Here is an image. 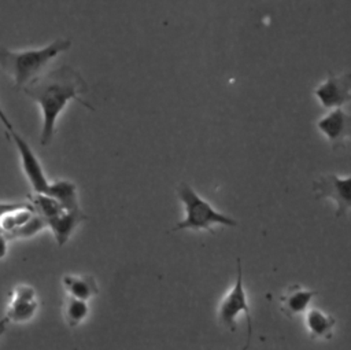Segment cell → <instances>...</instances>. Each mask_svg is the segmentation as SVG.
Listing matches in <instances>:
<instances>
[{
	"label": "cell",
	"mask_w": 351,
	"mask_h": 350,
	"mask_svg": "<svg viewBox=\"0 0 351 350\" xmlns=\"http://www.w3.org/2000/svg\"><path fill=\"white\" fill-rule=\"evenodd\" d=\"M62 313L66 324L74 328V327H78L88 317L89 306L85 299L67 295L66 299L63 301Z\"/></svg>",
	"instance_id": "9a60e30c"
},
{
	"label": "cell",
	"mask_w": 351,
	"mask_h": 350,
	"mask_svg": "<svg viewBox=\"0 0 351 350\" xmlns=\"http://www.w3.org/2000/svg\"><path fill=\"white\" fill-rule=\"evenodd\" d=\"M62 285L67 295L80 298V299H90L99 294V287L96 280L92 276H77V275H64L62 277Z\"/></svg>",
	"instance_id": "4fadbf2b"
},
{
	"label": "cell",
	"mask_w": 351,
	"mask_h": 350,
	"mask_svg": "<svg viewBox=\"0 0 351 350\" xmlns=\"http://www.w3.org/2000/svg\"><path fill=\"white\" fill-rule=\"evenodd\" d=\"M44 228H47L45 220L41 215H38L37 213H34L33 217L27 222H25L21 228H18L14 233L10 235V240L32 237V236L37 235L38 232H41Z\"/></svg>",
	"instance_id": "2e32d148"
},
{
	"label": "cell",
	"mask_w": 351,
	"mask_h": 350,
	"mask_svg": "<svg viewBox=\"0 0 351 350\" xmlns=\"http://www.w3.org/2000/svg\"><path fill=\"white\" fill-rule=\"evenodd\" d=\"M321 133L328 139L333 150L346 147L351 133V117L340 107L333 108L317 121Z\"/></svg>",
	"instance_id": "9c48e42d"
},
{
	"label": "cell",
	"mask_w": 351,
	"mask_h": 350,
	"mask_svg": "<svg viewBox=\"0 0 351 350\" xmlns=\"http://www.w3.org/2000/svg\"><path fill=\"white\" fill-rule=\"evenodd\" d=\"M313 92L324 108L332 110L341 107L351 99L350 74L344 73L336 75L329 73L328 77L314 88Z\"/></svg>",
	"instance_id": "ba28073f"
},
{
	"label": "cell",
	"mask_w": 351,
	"mask_h": 350,
	"mask_svg": "<svg viewBox=\"0 0 351 350\" xmlns=\"http://www.w3.org/2000/svg\"><path fill=\"white\" fill-rule=\"evenodd\" d=\"M351 178L337 174H324L313 181L315 199H330L336 205V218L346 215L351 207Z\"/></svg>",
	"instance_id": "5b68a950"
},
{
	"label": "cell",
	"mask_w": 351,
	"mask_h": 350,
	"mask_svg": "<svg viewBox=\"0 0 351 350\" xmlns=\"http://www.w3.org/2000/svg\"><path fill=\"white\" fill-rule=\"evenodd\" d=\"M38 310L36 290L29 284L14 285L8 292L4 317L8 323L25 324L33 320Z\"/></svg>",
	"instance_id": "52a82bcc"
},
{
	"label": "cell",
	"mask_w": 351,
	"mask_h": 350,
	"mask_svg": "<svg viewBox=\"0 0 351 350\" xmlns=\"http://www.w3.org/2000/svg\"><path fill=\"white\" fill-rule=\"evenodd\" d=\"M243 314L247 321V343L244 349L250 346L251 336H252V317L251 309L247 302V294L243 287V275H241V259L237 258V276L234 285L230 291L222 298L218 305V321L223 327H226L230 332L236 331V318Z\"/></svg>",
	"instance_id": "277c9868"
},
{
	"label": "cell",
	"mask_w": 351,
	"mask_h": 350,
	"mask_svg": "<svg viewBox=\"0 0 351 350\" xmlns=\"http://www.w3.org/2000/svg\"><path fill=\"white\" fill-rule=\"evenodd\" d=\"M21 91L36 102L41 110L43 125L40 143L43 147L52 141L56 132V121L69 102H78L84 107L92 111L95 110L80 96L81 93L88 92V84L75 69L67 65L40 74Z\"/></svg>",
	"instance_id": "6da1fadb"
},
{
	"label": "cell",
	"mask_w": 351,
	"mask_h": 350,
	"mask_svg": "<svg viewBox=\"0 0 351 350\" xmlns=\"http://www.w3.org/2000/svg\"><path fill=\"white\" fill-rule=\"evenodd\" d=\"M84 220H86V215L81 211V209H74V210H62L59 214L47 220L45 222H47V228L52 231L58 246H63L70 239L74 229Z\"/></svg>",
	"instance_id": "8fae6325"
},
{
	"label": "cell",
	"mask_w": 351,
	"mask_h": 350,
	"mask_svg": "<svg viewBox=\"0 0 351 350\" xmlns=\"http://www.w3.org/2000/svg\"><path fill=\"white\" fill-rule=\"evenodd\" d=\"M7 325H8V321L5 320V317L0 318V338L5 334V331H7Z\"/></svg>",
	"instance_id": "ac0fdd59"
},
{
	"label": "cell",
	"mask_w": 351,
	"mask_h": 350,
	"mask_svg": "<svg viewBox=\"0 0 351 350\" xmlns=\"http://www.w3.org/2000/svg\"><path fill=\"white\" fill-rule=\"evenodd\" d=\"M44 194L56 199L64 210L80 209L77 185L73 181H69V180L49 181Z\"/></svg>",
	"instance_id": "5bb4252c"
},
{
	"label": "cell",
	"mask_w": 351,
	"mask_h": 350,
	"mask_svg": "<svg viewBox=\"0 0 351 350\" xmlns=\"http://www.w3.org/2000/svg\"><path fill=\"white\" fill-rule=\"evenodd\" d=\"M71 47L69 38H56L40 48L10 49L0 47V67L11 77L14 88L22 89L43 74L44 69L62 52Z\"/></svg>",
	"instance_id": "7a4b0ae2"
},
{
	"label": "cell",
	"mask_w": 351,
	"mask_h": 350,
	"mask_svg": "<svg viewBox=\"0 0 351 350\" xmlns=\"http://www.w3.org/2000/svg\"><path fill=\"white\" fill-rule=\"evenodd\" d=\"M176 194L180 202L184 205L185 217L173 226L171 232L181 229L208 231L214 233V225L236 226L237 221L218 210H215L207 200H204L189 184L180 183L176 188Z\"/></svg>",
	"instance_id": "3957f363"
},
{
	"label": "cell",
	"mask_w": 351,
	"mask_h": 350,
	"mask_svg": "<svg viewBox=\"0 0 351 350\" xmlns=\"http://www.w3.org/2000/svg\"><path fill=\"white\" fill-rule=\"evenodd\" d=\"M8 236L0 231V261L5 258V255L8 254Z\"/></svg>",
	"instance_id": "e0dca14e"
},
{
	"label": "cell",
	"mask_w": 351,
	"mask_h": 350,
	"mask_svg": "<svg viewBox=\"0 0 351 350\" xmlns=\"http://www.w3.org/2000/svg\"><path fill=\"white\" fill-rule=\"evenodd\" d=\"M4 130H5L7 139L14 143V145L18 151L22 170H23L29 184L32 185L33 191L44 194L49 181H48L45 173H44L41 162L36 156L34 151L32 150L29 143L15 130L14 125L10 126L8 129H4Z\"/></svg>",
	"instance_id": "8992f818"
},
{
	"label": "cell",
	"mask_w": 351,
	"mask_h": 350,
	"mask_svg": "<svg viewBox=\"0 0 351 350\" xmlns=\"http://www.w3.org/2000/svg\"><path fill=\"white\" fill-rule=\"evenodd\" d=\"M304 324H306V329L308 332V336L311 339H314V340H321V339L328 340L333 336L336 318L332 314H328L321 309L311 307V309L306 310Z\"/></svg>",
	"instance_id": "7c38bea8"
},
{
	"label": "cell",
	"mask_w": 351,
	"mask_h": 350,
	"mask_svg": "<svg viewBox=\"0 0 351 350\" xmlns=\"http://www.w3.org/2000/svg\"><path fill=\"white\" fill-rule=\"evenodd\" d=\"M317 294L318 291L315 290L306 288L300 284H291L278 296L280 309L288 318H293L307 310L310 302Z\"/></svg>",
	"instance_id": "30bf717a"
}]
</instances>
